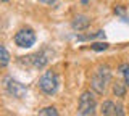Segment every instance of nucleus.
<instances>
[{
	"instance_id": "f257e3e1",
	"label": "nucleus",
	"mask_w": 129,
	"mask_h": 116,
	"mask_svg": "<svg viewBox=\"0 0 129 116\" xmlns=\"http://www.w3.org/2000/svg\"><path fill=\"white\" fill-rule=\"evenodd\" d=\"M39 87H40V90L47 95L55 94V92L58 90V78H56V74L53 71L44 73V76L39 79Z\"/></svg>"
},
{
	"instance_id": "f03ea898",
	"label": "nucleus",
	"mask_w": 129,
	"mask_h": 116,
	"mask_svg": "<svg viewBox=\"0 0 129 116\" xmlns=\"http://www.w3.org/2000/svg\"><path fill=\"white\" fill-rule=\"evenodd\" d=\"M108 81H110V69H108V66H100L97 69L95 76L92 78V87H94V90L97 94H103Z\"/></svg>"
},
{
	"instance_id": "7ed1b4c3",
	"label": "nucleus",
	"mask_w": 129,
	"mask_h": 116,
	"mask_svg": "<svg viewBox=\"0 0 129 116\" xmlns=\"http://www.w3.org/2000/svg\"><path fill=\"white\" fill-rule=\"evenodd\" d=\"M95 113V98L90 92H84L79 97V114L81 116H94Z\"/></svg>"
},
{
	"instance_id": "20e7f679",
	"label": "nucleus",
	"mask_w": 129,
	"mask_h": 116,
	"mask_svg": "<svg viewBox=\"0 0 129 116\" xmlns=\"http://www.w3.org/2000/svg\"><path fill=\"white\" fill-rule=\"evenodd\" d=\"M5 89H7L8 94H10L11 97H15V98H24L26 94H27L26 87H24L21 82L15 81L13 78H7L5 79Z\"/></svg>"
},
{
	"instance_id": "39448f33",
	"label": "nucleus",
	"mask_w": 129,
	"mask_h": 116,
	"mask_svg": "<svg viewBox=\"0 0 129 116\" xmlns=\"http://www.w3.org/2000/svg\"><path fill=\"white\" fill-rule=\"evenodd\" d=\"M15 42H16V45H18V47H23V49H27V47L34 45V42H36V34H34V31L29 29V27L21 29L19 32H16Z\"/></svg>"
},
{
	"instance_id": "423d86ee",
	"label": "nucleus",
	"mask_w": 129,
	"mask_h": 116,
	"mask_svg": "<svg viewBox=\"0 0 129 116\" xmlns=\"http://www.w3.org/2000/svg\"><path fill=\"white\" fill-rule=\"evenodd\" d=\"M89 24H90V19L87 16H84V15H79V16L74 18V21H73V29L76 31H82V29H87Z\"/></svg>"
},
{
	"instance_id": "0eeeda50",
	"label": "nucleus",
	"mask_w": 129,
	"mask_h": 116,
	"mask_svg": "<svg viewBox=\"0 0 129 116\" xmlns=\"http://www.w3.org/2000/svg\"><path fill=\"white\" fill-rule=\"evenodd\" d=\"M102 114L103 116H115V103L113 102H103L102 103Z\"/></svg>"
},
{
	"instance_id": "6e6552de",
	"label": "nucleus",
	"mask_w": 129,
	"mask_h": 116,
	"mask_svg": "<svg viewBox=\"0 0 129 116\" xmlns=\"http://www.w3.org/2000/svg\"><path fill=\"white\" fill-rule=\"evenodd\" d=\"M31 61L36 68H44L47 65V58L44 57L42 53H37V55H34V57H31Z\"/></svg>"
},
{
	"instance_id": "1a4fd4ad",
	"label": "nucleus",
	"mask_w": 129,
	"mask_h": 116,
	"mask_svg": "<svg viewBox=\"0 0 129 116\" xmlns=\"http://www.w3.org/2000/svg\"><path fill=\"white\" fill-rule=\"evenodd\" d=\"M39 116H58V111L53 106H45L39 111Z\"/></svg>"
},
{
	"instance_id": "9d476101",
	"label": "nucleus",
	"mask_w": 129,
	"mask_h": 116,
	"mask_svg": "<svg viewBox=\"0 0 129 116\" xmlns=\"http://www.w3.org/2000/svg\"><path fill=\"white\" fill-rule=\"evenodd\" d=\"M113 92H115L116 97H124V94H126V87H124L121 82H116L115 86H113Z\"/></svg>"
},
{
	"instance_id": "9b49d317",
	"label": "nucleus",
	"mask_w": 129,
	"mask_h": 116,
	"mask_svg": "<svg viewBox=\"0 0 129 116\" xmlns=\"http://www.w3.org/2000/svg\"><path fill=\"white\" fill-rule=\"evenodd\" d=\"M119 71H121V74H123V78H124V84L129 87V65H121Z\"/></svg>"
},
{
	"instance_id": "f8f14e48",
	"label": "nucleus",
	"mask_w": 129,
	"mask_h": 116,
	"mask_svg": "<svg viewBox=\"0 0 129 116\" xmlns=\"http://www.w3.org/2000/svg\"><path fill=\"white\" fill-rule=\"evenodd\" d=\"M0 53H2V61H0V65L2 66H7L8 65V60H10V55H8V52H7V49L5 47H0Z\"/></svg>"
},
{
	"instance_id": "ddd939ff",
	"label": "nucleus",
	"mask_w": 129,
	"mask_h": 116,
	"mask_svg": "<svg viewBox=\"0 0 129 116\" xmlns=\"http://www.w3.org/2000/svg\"><path fill=\"white\" fill-rule=\"evenodd\" d=\"M107 47H108V44H92V49H94V50H105V49H107Z\"/></svg>"
},
{
	"instance_id": "4468645a",
	"label": "nucleus",
	"mask_w": 129,
	"mask_h": 116,
	"mask_svg": "<svg viewBox=\"0 0 129 116\" xmlns=\"http://www.w3.org/2000/svg\"><path fill=\"white\" fill-rule=\"evenodd\" d=\"M124 113H123V106L121 105H116L115 106V116H123Z\"/></svg>"
},
{
	"instance_id": "2eb2a0df",
	"label": "nucleus",
	"mask_w": 129,
	"mask_h": 116,
	"mask_svg": "<svg viewBox=\"0 0 129 116\" xmlns=\"http://www.w3.org/2000/svg\"><path fill=\"white\" fill-rule=\"evenodd\" d=\"M115 13H118V15H121V16H124V8H123V7H116V8H115Z\"/></svg>"
},
{
	"instance_id": "dca6fc26",
	"label": "nucleus",
	"mask_w": 129,
	"mask_h": 116,
	"mask_svg": "<svg viewBox=\"0 0 129 116\" xmlns=\"http://www.w3.org/2000/svg\"><path fill=\"white\" fill-rule=\"evenodd\" d=\"M42 3H47V5H52V3H55L56 0H40Z\"/></svg>"
},
{
	"instance_id": "f3484780",
	"label": "nucleus",
	"mask_w": 129,
	"mask_h": 116,
	"mask_svg": "<svg viewBox=\"0 0 129 116\" xmlns=\"http://www.w3.org/2000/svg\"><path fill=\"white\" fill-rule=\"evenodd\" d=\"M89 2V0H82V3H87Z\"/></svg>"
},
{
	"instance_id": "a211bd4d",
	"label": "nucleus",
	"mask_w": 129,
	"mask_h": 116,
	"mask_svg": "<svg viewBox=\"0 0 129 116\" xmlns=\"http://www.w3.org/2000/svg\"><path fill=\"white\" fill-rule=\"evenodd\" d=\"M2 2H7V0H2Z\"/></svg>"
}]
</instances>
